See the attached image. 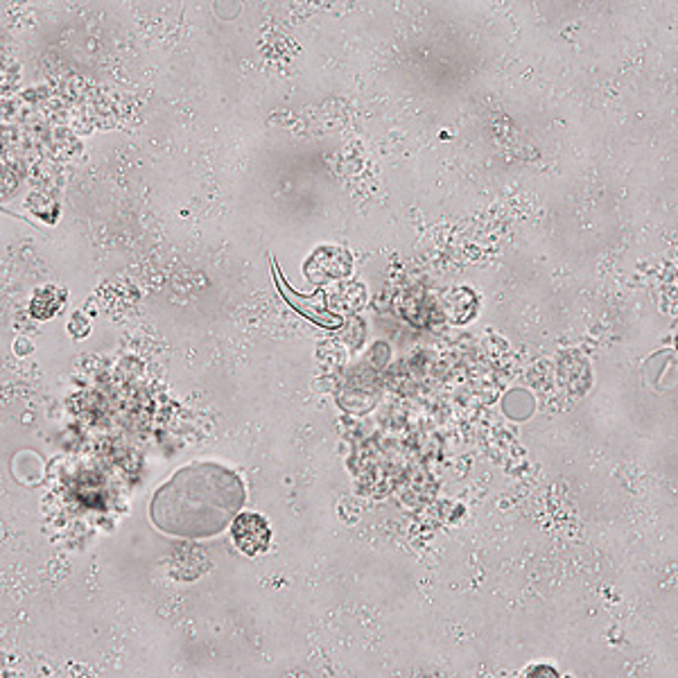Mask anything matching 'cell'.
Masks as SVG:
<instances>
[{"instance_id":"cell-1","label":"cell","mask_w":678,"mask_h":678,"mask_svg":"<svg viewBox=\"0 0 678 678\" xmlns=\"http://www.w3.org/2000/svg\"><path fill=\"white\" fill-rule=\"evenodd\" d=\"M247 500L242 479L222 464H192L154 493L150 518L179 539H211L234 523Z\"/></svg>"},{"instance_id":"cell-2","label":"cell","mask_w":678,"mask_h":678,"mask_svg":"<svg viewBox=\"0 0 678 678\" xmlns=\"http://www.w3.org/2000/svg\"><path fill=\"white\" fill-rule=\"evenodd\" d=\"M272 272H274V278H276L278 292L282 294V299H286L297 310L299 315H303L305 319H310L317 326H324V328H339V326H342V317H337V315H332V313H328V310H326L322 288H317L313 297H301L299 292H294L290 288V282L282 278L280 267L276 265V261H272Z\"/></svg>"},{"instance_id":"cell-3","label":"cell","mask_w":678,"mask_h":678,"mask_svg":"<svg viewBox=\"0 0 678 678\" xmlns=\"http://www.w3.org/2000/svg\"><path fill=\"white\" fill-rule=\"evenodd\" d=\"M231 539L242 554L259 556L272 543V529L261 514H238L231 523Z\"/></svg>"}]
</instances>
